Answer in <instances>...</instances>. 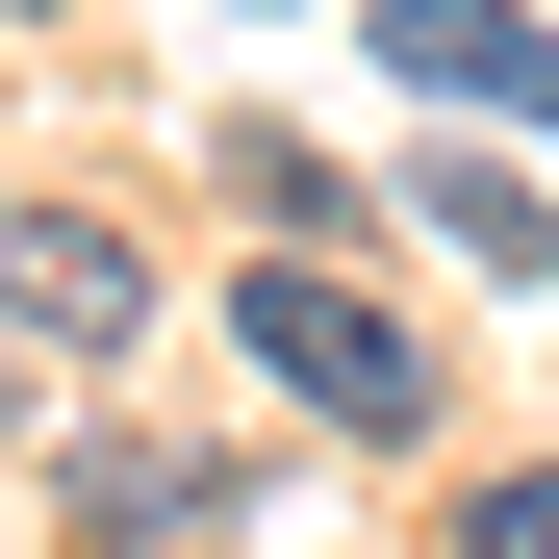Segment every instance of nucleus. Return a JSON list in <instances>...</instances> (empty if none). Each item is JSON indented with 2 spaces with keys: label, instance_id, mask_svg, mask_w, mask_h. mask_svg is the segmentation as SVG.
<instances>
[{
  "label": "nucleus",
  "instance_id": "3",
  "mask_svg": "<svg viewBox=\"0 0 559 559\" xmlns=\"http://www.w3.org/2000/svg\"><path fill=\"white\" fill-rule=\"evenodd\" d=\"M153 306V280H128V229L103 204H0V331H51V356H103Z\"/></svg>",
  "mask_w": 559,
  "mask_h": 559
},
{
  "label": "nucleus",
  "instance_id": "4",
  "mask_svg": "<svg viewBox=\"0 0 559 559\" xmlns=\"http://www.w3.org/2000/svg\"><path fill=\"white\" fill-rule=\"evenodd\" d=\"M76 559H229V457L103 432V457H76Z\"/></svg>",
  "mask_w": 559,
  "mask_h": 559
},
{
  "label": "nucleus",
  "instance_id": "6",
  "mask_svg": "<svg viewBox=\"0 0 559 559\" xmlns=\"http://www.w3.org/2000/svg\"><path fill=\"white\" fill-rule=\"evenodd\" d=\"M457 559H559V457H534V484H484V509H457Z\"/></svg>",
  "mask_w": 559,
  "mask_h": 559
},
{
  "label": "nucleus",
  "instance_id": "1",
  "mask_svg": "<svg viewBox=\"0 0 559 559\" xmlns=\"http://www.w3.org/2000/svg\"><path fill=\"white\" fill-rule=\"evenodd\" d=\"M229 356H254V382H306L331 432H432V331H407V306H356V280H306V254H254V280H229Z\"/></svg>",
  "mask_w": 559,
  "mask_h": 559
},
{
  "label": "nucleus",
  "instance_id": "2",
  "mask_svg": "<svg viewBox=\"0 0 559 559\" xmlns=\"http://www.w3.org/2000/svg\"><path fill=\"white\" fill-rule=\"evenodd\" d=\"M382 76H432L457 128H559V26L534 0H382Z\"/></svg>",
  "mask_w": 559,
  "mask_h": 559
},
{
  "label": "nucleus",
  "instance_id": "5",
  "mask_svg": "<svg viewBox=\"0 0 559 559\" xmlns=\"http://www.w3.org/2000/svg\"><path fill=\"white\" fill-rule=\"evenodd\" d=\"M407 204H432V254H457V280H559V204H534L509 153H407Z\"/></svg>",
  "mask_w": 559,
  "mask_h": 559
}]
</instances>
